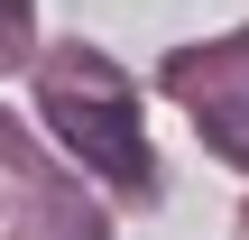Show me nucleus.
<instances>
[{"mask_svg":"<svg viewBox=\"0 0 249 240\" xmlns=\"http://www.w3.org/2000/svg\"><path fill=\"white\" fill-rule=\"evenodd\" d=\"M46 129L111 185H148V139L129 92H92V83H46Z\"/></svg>","mask_w":249,"mask_h":240,"instance_id":"1","label":"nucleus"},{"mask_svg":"<svg viewBox=\"0 0 249 240\" xmlns=\"http://www.w3.org/2000/svg\"><path fill=\"white\" fill-rule=\"evenodd\" d=\"M231 74H240V83H222V74H213V55H194V65H176V92H185V102H203L213 148L249 166V46H231Z\"/></svg>","mask_w":249,"mask_h":240,"instance_id":"2","label":"nucleus"},{"mask_svg":"<svg viewBox=\"0 0 249 240\" xmlns=\"http://www.w3.org/2000/svg\"><path fill=\"white\" fill-rule=\"evenodd\" d=\"M18 18H28V0H0V28H18Z\"/></svg>","mask_w":249,"mask_h":240,"instance_id":"3","label":"nucleus"}]
</instances>
